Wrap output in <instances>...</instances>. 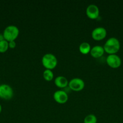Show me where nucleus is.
I'll return each instance as SVG.
<instances>
[{
    "label": "nucleus",
    "instance_id": "obj_1",
    "mask_svg": "<svg viewBox=\"0 0 123 123\" xmlns=\"http://www.w3.org/2000/svg\"><path fill=\"white\" fill-rule=\"evenodd\" d=\"M121 44L119 40L116 37H110L106 40L103 48L106 53L110 54H116L120 49Z\"/></svg>",
    "mask_w": 123,
    "mask_h": 123
},
{
    "label": "nucleus",
    "instance_id": "obj_2",
    "mask_svg": "<svg viewBox=\"0 0 123 123\" xmlns=\"http://www.w3.org/2000/svg\"><path fill=\"white\" fill-rule=\"evenodd\" d=\"M19 34V30L16 26L10 25L7 26L3 31V37L7 42L15 41Z\"/></svg>",
    "mask_w": 123,
    "mask_h": 123
},
{
    "label": "nucleus",
    "instance_id": "obj_3",
    "mask_svg": "<svg viewBox=\"0 0 123 123\" xmlns=\"http://www.w3.org/2000/svg\"><path fill=\"white\" fill-rule=\"evenodd\" d=\"M57 59L54 54L51 53L45 54L42 58V64L46 69L53 70L57 65Z\"/></svg>",
    "mask_w": 123,
    "mask_h": 123
},
{
    "label": "nucleus",
    "instance_id": "obj_4",
    "mask_svg": "<svg viewBox=\"0 0 123 123\" xmlns=\"http://www.w3.org/2000/svg\"><path fill=\"white\" fill-rule=\"evenodd\" d=\"M13 94L14 92L12 86L7 84L0 85V98L8 100L13 97Z\"/></svg>",
    "mask_w": 123,
    "mask_h": 123
},
{
    "label": "nucleus",
    "instance_id": "obj_5",
    "mask_svg": "<svg viewBox=\"0 0 123 123\" xmlns=\"http://www.w3.org/2000/svg\"><path fill=\"white\" fill-rule=\"evenodd\" d=\"M68 86L71 90L74 91H80L84 88L85 84L83 79L79 78H74L69 81Z\"/></svg>",
    "mask_w": 123,
    "mask_h": 123
},
{
    "label": "nucleus",
    "instance_id": "obj_6",
    "mask_svg": "<svg viewBox=\"0 0 123 123\" xmlns=\"http://www.w3.org/2000/svg\"><path fill=\"white\" fill-rule=\"evenodd\" d=\"M106 62L111 68H118L121 65L122 61L121 58L116 54H110L106 58Z\"/></svg>",
    "mask_w": 123,
    "mask_h": 123
},
{
    "label": "nucleus",
    "instance_id": "obj_7",
    "mask_svg": "<svg viewBox=\"0 0 123 123\" xmlns=\"http://www.w3.org/2000/svg\"><path fill=\"white\" fill-rule=\"evenodd\" d=\"M91 36L93 39L95 40H102L104 38H105V37L107 36V31L105 28L102 27V26H98L92 30Z\"/></svg>",
    "mask_w": 123,
    "mask_h": 123
},
{
    "label": "nucleus",
    "instance_id": "obj_8",
    "mask_svg": "<svg viewBox=\"0 0 123 123\" xmlns=\"http://www.w3.org/2000/svg\"><path fill=\"white\" fill-rule=\"evenodd\" d=\"M53 98L57 103L59 104H64L68 100V95L63 90H57L54 92Z\"/></svg>",
    "mask_w": 123,
    "mask_h": 123
},
{
    "label": "nucleus",
    "instance_id": "obj_9",
    "mask_svg": "<svg viewBox=\"0 0 123 123\" xmlns=\"http://www.w3.org/2000/svg\"><path fill=\"white\" fill-rule=\"evenodd\" d=\"M87 16L90 19H96L100 14V10L95 4L89 5L86 10Z\"/></svg>",
    "mask_w": 123,
    "mask_h": 123
},
{
    "label": "nucleus",
    "instance_id": "obj_10",
    "mask_svg": "<svg viewBox=\"0 0 123 123\" xmlns=\"http://www.w3.org/2000/svg\"><path fill=\"white\" fill-rule=\"evenodd\" d=\"M105 52L103 46L100 45L94 46L91 48L90 51V54L92 57L95 58H99L103 55Z\"/></svg>",
    "mask_w": 123,
    "mask_h": 123
},
{
    "label": "nucleus",
    "instance_id": "obj_11",
    "mask_svg": "<svg viewBox=\"0 0 123 123\" xmlns=\"http://www.w3.org/2000/svg\"><path fill=\"white\" fill-rule=\"evenodd\" d=\"M54 84L56 85L57 87L60 88H65L66 86L68 85L69 81L66 78L63 76H59L56 77L54 80Z\"/></svg>",
    "mask_w": 123,
    "mask_h": 123
},
{
    "label": "nucleus",
    "instance_id": "obj_12",
    "mask_svg": "<svg viewBox=\"0 0 123 123\" xmlns=\"http://www.w3.org/2000/svg\"><path fill=\"white\" fill-rule=\"evenodd\" d=\"M91 46L90 44L88 42H83L81 43L79 46V51L82 53V54L86 55V54L90 53V49H91Z\"/></svg>",
    "mask_w": 123,
    "mask_h": 123
},
{
    "label": "nucleus",
    "instance_id": "obj_13",
    "mask_svg": "<svg viewBox=\"0 0 123 123\" xmlns=\"http://www.w3.org/2000/svg\"><path fill=\"white\" fill-rule=\"evenodd\" d=\"M43 77L47 81H51L54 78V73L51 70L45 69L43 72Z\"/></svg>",
    "mask_w": 123,
    "mask_h": 123
},
{
    "label": "nucleus",
    "instance_id": "obj_14",
    "mask_svg": "<svg viewBox=\"0 0 123 123\" xmlns=\"http://www.w3.org/2000/svg\"><path fill=\"white\" fill-rule=\"evenodd\" d=\"M84 123H96L97 118L94 114H89L84 117L83 120Z\"/></svg>",
    "mask_w": 123,
    "mask_h": 123
},
{
    "label": "nucleus",
    "instance_id": "obj_15",
    "mask_svg": "<svg viewBox=\"0 0 123 123\" xmlns=\"http://www.w3.org/2000/svg\"><path fill=\"white\" fill-rule=\"evenodd\" d=\"M8 48V42L6 40L0 42V53H5L7 51Z\"/></svg>",
    "mask_w": 123,
    "mask_h": 123
},
{
    "label": "nucleus",
    "instance_id": "obj_16",
    "mask_svg": "<svg viewBox=\"0 0 123 123\" xmlns=\"http://www.w3.org/2000/svg\"><path fill=\"white\" fill-rule=\"evenodd\" d=\"M16 46V43L15 41H10L8 42V47L10 49H14Z\"/></svg>",
    "mask_w": 123,
    "mask_h": 123
},
{
    "label": "nucleus",
    "instance_id": "obj_17",
    "mask_svg": "<svg viewBox=\"0 0 123 123\" xmlns=\"http://www.w3.org/2000/svg\"><path fill=\"white\" fill-rule=\"evenodd\" d=\"M3 40H4V37H3V35L0 34V42Z\"/></svg>",
    "mask_w": 123,
    "mask_h": 123
},
{
    "label": "nucleus",
    "instance_id": "obj_18",
    "mask_svg": "<svg viewBox=\"0 0 123 123\" xmlns=\"http://www.w3.org/2000/svg\"><path fill=\"white\" fill-rule=\"evenodd\" d=\"M1 112H2V106L0 104V114L1 113Z\"/></svg>",
    "mask_w": 123,
    "mask_h": 123
},
{
    "label": "nucleus",
    "instance_id": "obj_19",
    "mask_svg": "<svg viewBox=\"0 0 123 123\" xmlns=\"http://www.w3.org/2000/svg\"></svg>",
    "mask_w": 123,
    "mask_h": 123
}]
</instances>
